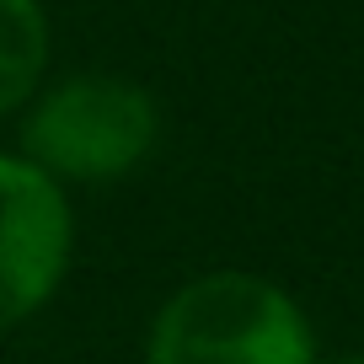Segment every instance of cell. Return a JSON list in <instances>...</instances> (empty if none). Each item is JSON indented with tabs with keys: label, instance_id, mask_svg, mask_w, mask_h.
I'll return each mask as SVG.
<instances>
[{
	"label": "cell",
	"instance_id": "2",
	"mask_svg": "<svg viewBox=\"0 0 364 364\" xmlns=\"http://www.w3.org/2000/svg\"><path fill=\"white\" fill-rule=\"evenodd\" d=\"M156 145V102L134 80L113 75H75L48 91L22 124V161L43 177L70 182H107L134 171Z\"/></svg>",
	"mask_w": 364,
	"mask_h": 364
},
{
	"label": "cell",
	"instance_id": "4",
	"mask_svg": "<svg viewBox=\"0 0 364 364\" xmlns=\"http://www.w3.org/2000/svg\"><path fill=\"white\" fill-rule=\"evenodd\" d=\"M48 59V27L38 0H0V113L27 102Z\"/></svg>",
	"mask_w": 364,
	"mask_h": 364
},
{
	"label": "cell",
	"instance_id": "1",
	"mask_svg": "<svg viewBox=\"0 0 364 364\" xmlns=\"http://www.w3.org/2000/svg\"><path fill=\"white\" fill-rule=\"evenodd\" d=\"M145 364H316L311 321L257 273H204L161 306Z\"/></svg>",
	"mask_w": 364,
	"mask_h": 364
},
{
	"label": "cell",
	"instance_id": "5",
	"mask_svg": "<svg viewBox=\"0 0 364 364\" xmlns=\"http://www.w3.org/2000/svg\"><path fill=\"white\" fill-rule=\"evenodd\" d=\"M316 364H364V353H332V359H316Z\"/></svg>",
	"mask_w": 364,
	"mask_h": 364
},
{
	"label": "cell",
	"instance_id": "3",
	"mask_svg": "<svg viewBox=\"0 0 364 364\" xmlns=\"http://www.w3.org/2000/svg\"><path fill=\"white\" fill-rule=\"evenodd\" d=\"M70 268V209L59 182L33 161L0 156V327L54 300Z\"/></svg>",
	"mask_w": 364,
	"mask_h": 364
}]
</instances>
